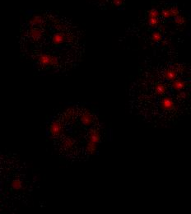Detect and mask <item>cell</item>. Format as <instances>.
Here are the masks:
<instances>
[{"label":"cell","mask_w":191,"mask_h":214,"mask_svg":"<svg viewBox=\"0 0 191 214\" xmlns=\"http://www.w3.org/2000/svg\"><path fill=\"white\" fill-rule=\"evenodd\" d=\"M159 106L160 109L162 111H168V110H171L172 109L175 107V102L173 101V100H171V98L165 97L161 100Z\"/></svg>","instance_id":"1"},{"label":"cell","mask_w":191,"mask_h":214,"mask_svg":"<svg viewBox=\"0 0 191 214\" xmlns=\"http://www.w3.org/2000/svg\"><path fill=\"white\" fill-rule=\"evenodd\" d=\"M164 77L166 79L170 81L175 80V78L177 77V71L172 68H167L165 73H164Z\"/></svg>","instance_id":"2"},{"label":"cell","mask_w":191,"mask_h":214,"mask_svg":"<svg viewBox=\"0 0 191 214\" xmlns=\"http://www.w3.org/2000/svg\"><path fill=\"white\" fill-rule=\"evenodd\" d=\"M172 87L175 90V91H180L183 88L185 87V81L181 80V79H175L173 81L172 83Z\"/></svg>","instance_id":"3"},{"label":"cell","mask_w":191,"mask_h":214,"mask_svg":"<svg viewBox=\"0 0 191 214\" xmlns=\"http://www.w3.org/2000/svg\"><path fill=\"white\" fill-rule=\"evenodd\" d=\"M154 90H155V92L158 95H162L166 92V86H164V84H162V83L156 84L154 87Z\"/></svg>","instance_id":"4"},{"label":"cell","mask_w":191,"mask_h":214,"mask_svg":"<svg viewBox=\"0 0 191 214\" xmlns=\"http://www.w3.org/2000/svg\"><path fill=\"white\" fill-rule=\"evenodd\" d=\"M82 122H83V125H89L92 122V116H91V115L90 114H85V115H83V116H82Z\"/></svg>","instance_id":"5"},{"label":"cell","mask_w":191,"mask_h":214,"mask_svg":"<svg viewBox=\"0 0 191 214\" xmlns=\"http://www.w3.org/2000/svg\"><path fill=\"white\" fill-rule=\"evenodd\" d=\"M99 140H100V135L97 132L92 131L91 134H90L89 136V141L91 142H93V143H98Z\"/></svg>","instance_id":"6"},{"label":"cell","mask_w":191,"mask_h":214,"mask_svg":"<svg viewBox=\"0 0 191 214\" xmlns=\"http://www.w3.org/2000/svg\"><path fill=\"white\" fill-rule=\"evenodd\" d=\"M152 40L154 42H160L162 41V35L159 33V32H153V34L152 35Z\"/></svg>","instance_id":"7"},{"label":"cell","mask_w":191,"mask_h":214,"mask_svg":"<svg viewBox=\"0 0 191 214\" xmlns=\"http://www.w3.org/2000/svg\"><path fill=\"white\" fill-rule=\"evenodd\" d=\"M174 23H175L177 26L183 25V24L185 23V18H184V17L181 16V15H178V16L174 17Z\"/></svg>","instance_id":"8"},{"label":"cell","mask_w":191,"mask_h":214,"mask_svg":"<svg viewBox=\"0 0 191 214\" xmlns=\"http://www.w3.org/2000/svg\"><path fill=\"white\" fill-rule=\"evenodd\" d=\"M159 23L158 18L156 17H148V24L151 27H156Z\"/></svg>","instance_id":"9"},{"label":"cell","mask_w":191,"mask_h":214,"mask_svg":"<svg viewBox=\"0 0 191 214\" xmlns=\"http://www.w3.org/2000/svg\"><path fill=\"white\" fill-rule=\"evenodd\" d=\"M86 148H87V151L89 152L90 153H93L96 151V143H93V142L89 141V143H88L87 146H86Z\"/></svg>","instance_id":"10"},{"label":"cell","mask_w":191,"mask_h":214,"mask_svg":"<svg viewBox=\"0 0 191 214\" xmlns=\"http://www.w3.org/2000/svg\"><path fill=\"white\" fill-rule=\"evenodd\" d=\"M169 9H170V13H171V17H173V18L179 15V9L176 6L171 7V8H169Z\"/></svg>","instance_id":"11"},{"label":"cell","mask_w":191,"mask_h":214,"mask_svg":"<svg viewBox=\"0 0 191 214\" xmlns=\"http://www.w3.org/2000/svg\"><path fill=\"white\" fill-rule=\"evenodd\" d=\"M159 16V12L156 8H152L148 12V17H158Z\"/></svg>","instance_id":"12"},{"label":"cell","mask_w":191,"mask_h":214,"mask_svg":"<svg viewBox=\"0 0 191 214\" xmlns=\"http://www.w3.org/2000/svg\"><path fill=\"white\" fill-rule=\"evenodd\" d=\"M161 14H162V17L163 18H165V19H169V18L171 17V13H170V9H169V8L163 9V11L162 12Z\"/></svg>","instance_id":"13"},{"label":"cell","mask_w":191,"mask_h":214,"mask_svg":"<svg viewBox=\"0 0 191 214\" xmlns=\"http://www.w3.org/2000/svg\"><path fill=\"white\" fill-rule=\"evenodd\" d=\"M112 3L114 6L120 8V7L124 6V0H112Z\"/></svg>","instance_id":"14"}]
</instances>
